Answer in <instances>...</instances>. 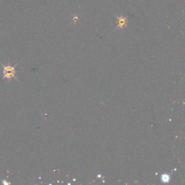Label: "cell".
<instances>
[{
  "label": "cell",
  "mask_w": 185,
  "mask_h": 185,
  "mask_svg": "<svg viewBox=\"0 0 185 185\" xmlns=\"http://www.w3.org/2000/svg\"><path fill=\"white\" fill-rule=\"evenodd\" d=\"M0 64L3 67V77L2 79H7L9 80H10L11 78H15L16 79V78L15 76V72H15V67L17 64H16L15 66H5L3 64H2L1 62H0Z\"/></svg>",
  "instance_id": "cell-1"
},
{
  "label": "cell",
  "mask_w": 185,
  "mask_h": 185,
  "mask_svg": "<svg viewBox=\"0 0 185 185\" xmlns=\"http://www.w3.org/2000/svg\"><path fill=\"white\" fill-rule=\"evenodd\" d=\"M117 29H123L124 27H126L127 23V17L121 15V16L119 17H117Z\"/></svg>",
  "instance_id": "cell-2"
},
{
  "label": "cell",
  "mask_w": 185,
  "mask_h": 185,
  "mask_svg": "<svg viewBox=\"0 0 185 185\" xmlns=\"http://www.w3.org/2000/svg\"><path fill=\"white\" fill-rule=\"evenodd\" d=\"M161 181H162L163 182H169V181H170V176H169V174H163L162 176H161Z\"/></svg>",
  "instance_id": "cell-3"
}]
</instances>
